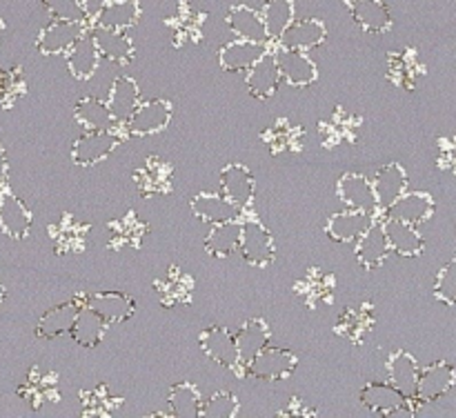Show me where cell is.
Masks as SVG:
<instances>
[{
    "mask_svg": "<svg viewBox=\"0 0 456 418\" xmlns=\"http://www.w3.org/2000/svg\"><path fill=\"white\" fill-rule=\"evenodd\" d=\"M435 296L444 301L445 305H454L456 302V258L450 261L436 276Z\"/></svg>",
    "mask_w": 456,
    "mask_h": 418,
    "instance_id": "cell-39",
    "label": "cell"
},
{
    "mask_svg": "<svg viewBox=\"0 0 456 418\" xmlns=\"http://www.w3.org/2000/svg\"><path fill=\"white\" fill-rule=\"evenodd\" d=\"M118 145V136L110 129H85L83 136L71 147V160L78 167H94L105 160Z\"/></svg>",
    "mask_w": 456,
    "mask_h": 418,
    "instance_id": "cell-3",
    "label": "cell"
},
{
    "mask_svg": "<svg viewBox=\"0 0 456 418\" xmlns=\"http://www.w3.org/2000/svg\"><path fill=\"white\" fill-rule=\"evenodd\" d=\"M419 363L408 351H395L387 360V376L390 382L410 400H417V382H419Z\"/></svg>",
    "mask_w": 456,
    "mask_h": 418,
    "instance_id": "cell-22",
    "label": "cell"
},
{
    "mask_svg": "<svg viewBox=\"0 0 456 418\" xmlns=\"http://www.w3.org/2000/svg\"><path fill=\"white\" fill-rule=\"evenodd\" d=\"M325 38H328V27H325V22L316 20V18H305V20H294L283 31L279 43L285 49H297V52L307 53L310 49L323 44Z\"/></svg>",
    "mask_w": 456,
    "mask_h": 418,
    "instance_id": "cell-12",
    "label": "cell"
},
{
    "mask_svg": "<svg viewBox=\"0 0 456 418\" xmlns=\"http://www.w3.org/2000/svg\"><path fill=\"white\" fill-rule=\"evenodd\" d=\"M265 52L267 47L263 43H252V40L239 38L221 49L218 60H221V67L225 71H248Z\"/></svg>",
    "mask_w": 456,
    "mask_h": 418,
    "instance_id": "cell-29",
    "label": "cell"
},
{
    "mask_svg": "<svg viewBox=\"0 0 456 418\" xmlns=\"http://www.w3.org/2000/svg\"><path fill=\"white\" fill-rule=\"evenodd\" d=\"M281 71L279 62H276V56L272 52H265L252 67L248 69V76H245V84H248V92L252 93L254 98H261V100H267L276 93L281 84Z\"/></svg>",
    "mask_w": 456,
    "mask_h": 418,
    "instance_id": "cell-8",
    "label": "cell"
},
{
    "mask_svg": "<svg viewBox=\"0 0 456 418\" xmlns=\"http://www.w3.org/2000/svg\"><path fill=\"white\" fill-rule=\"evenodd\" d=\"M350 13L356 25L370 34H383L392 25L386 0H350Z\"/></svg>",
    "mask_w": 456,
    "mask_h": 418,
    "instance_id": "cell-26",
    "label": "cell"
},
{
    "mask_svg": "<svg viewBox=\"0 0 456 418\" xmlns=\"http://www.w3.org/2000/svg\"><path fill=\"white\" fill-rule=\"evenodd\" d=\"M337 194L341 198L343 205H347L350 209H361V212L374 213L379 209L377 196H374L372 181H368L361 173H346L341 176L337 185Z\"/></svg>",
    "mask_w": 456,
    "mask_h": 418,
    "instance_id": "cell-10",
    "label": "cell"
},
{
    "mask_svg": "<svg viewBox=\"0 0 456 418\" xmlns=\"http://www.w3.org/2000/svg\"><path fill=\"white\" fill-rule=\"evenodd\" d=\"M361 405L370 412L381 414V416H396V414H412L410 403L392 382H370L361 390Z\"/></svg>",
    "mask_w": 456,
    "mask_h": 418,
    "instance_id": "cell-5",
    "label": "cell"
},
{
    "mask_svg": "<svg viewBox=\"0 0 456 418\" xmlns=\"http://www.w3.org/2000/svg\"><path fill=\"white\" fill-rule=\"evenodd\" d=\"M456 382V369L445 360L430 365V367L419 372L417 382V400L421 403H435V400L444 398Z\"/></svg>",
    "mask_w": 456,
    "mask_h": 418,
    "instance_id": "cell-7",
    "label": "cell"
},
{
    "mask_svg": "<svg viewBox=\"0 0 456 418\" xmlns=\"http://www.w3.org/2000/svg\"><path fill=\"white\" fill-rule=\"evenodd\" d=\"M107 0H80V4H83L85 13H87L89 20H94V18L98 16V12H101L102 7H105Z\"/></svg>",
    "mask_w": 456,
    "mask_h": 418,
    "instance_id": "cell-40",
    "label": "cell"
},
{
    "mask_svg": "<svg viewBox=\"0 0 456 418\" xmlns=\"http://www.w3.org/2000/svg\"><path fill=\"white\" fill-rule=\"evenodd\" d=\"M435 212V200L426 191H405L401 198H396L390 207H386V218L410 222V225H421Z\"/></svg>",
    "mask_w": 456,
    "mask_h": 418,
    "instance_id": "cell-13",
    "label": "cell"
},
{
    "mask_svg": "<svg viewBox=\"0 0 456 418\" xmlns=\"http://www.w3.org/2000/svg\"><path fill=\"white\" fill-rule=\"evenodd\" d=\"M85 305L96 311L107 325L123 323V320L132 318L134 311H136V305H134L132 298L118 292L92 293V296L85 298Z\"/></svg>",
    "mask_w": 456,
    "mask_h": 418,
    "instance_id": "cell-18",
    "label": "cell"
},
{
    "mask_svg": "<svg viewBox=\"0 0 456 418\" xmlns=\"http://www.w3.org/2000/svg\"><path fill=\"white\" fill-rule=\"evenodd\" d=\"M7 176V154H4L3 145H0V181H4Z\"/></svg>",
    "mask_w": 456,
    "mask_h": 418,
    "instance_id": "cell-41",
    "label": "cell"
},
{
    "mask_svg": "<svg viewBox=\"0 0 456 418\" xmlns=\"http://www.w3.org/2000/svg\"><path fill=\"white\" fill-rule=\"evenodd\" d=\"M236 347H239V358L240 363L248 365L258 351H263L270 342V327H267L265 320L252 318L234 334Z\"/></svg>",
    "mask_w": 456,
    "mask_h": 418,
    "instance_id": "cell-30",
    "label": "cell"
},
{
    "mask_svg": "<svg viewBox=\"0 0 456 418\" xmlns=\"http://www.w3.org/2000/svg\"><path fill=\"white\" fill-rule=\"evenodd\" d=\"M240 256L245 258V262L254 267H265L274 261L276 256V245L272 234L267 231V227H263L258 221H248L243 222V229H240Z\"/></svg>",
    "mask_w": 456,
    "mask_h": 418,
    "instance_id": "cell-4",
    "label": "cell"
},
{
    "mask_svg": "<svg viewBox=\"0 0 456 418\" xmlns=\"http://www.w3.org/2000/svg\"><path fill=\"white\" fill-rule=\"evenodd\" d=\"M387 253H390V245H387L383 222H372L356 240V261L368 269H377L386 262Z\"/></svg>",
    "mask_w": 456,
    "mask_h": 418,
    "instance_id": "cell-19",
    "label": "cell"
},
{
    "mask_svg": "<svg viewBox=\"0 0 456 418\" xmlns=\"http://www.w3.org/2000/svg\"><path fill=\"white\" fill-rule=\"evenodd\" d=\"M107 323L96 314L94 309H89L87 305H80L78 314H76L74 325H71L69 334L74 338L76 345L80 347H96L98 342L105 336Z\"/></svg>",
    "mask_w": 456,
    "mask_h": 418,
    "instance_id": "cell-32",
    "label": "cell"
},
{
    "mask_svg": "<svg viewBox=\"0 0 456 418\" xmlns=\"http://www.w3.org/2000/svg\"><path fill=\"white\" fill-rule=\"evenodd\" d=\"M274 56L276 62H279L281 78H283L285 83L294 84V87H305V84H312L319 78V69H316L314 62L307 58L305 52L279 47V52H276Z\"/></svg>",
    "mask_w": 456,
    "mask_h": 418,
    "instance_id": "cell-9",
    "label": "cell"
},
{
    "mask_svg": "<svg viewBox=\"0 0 456 418\" xmlns=\"http://www.w3.org/2000/svg\"><path fill=\"white\" fill-rule=\"evenodd\" d=\"M89 34H92L98 53H101V60L116 62V65H127V62L134 60L136 49H134L132 40H129V36L125 31L94 27Z\"/></svg>",
    "mask_w": 456,
    "mask_h": 418,
    "instance_id": "cell-11",
    "label": "cell"
},
{
    "mask_svg": "<svg viewBox=\"0 0 456 418\" xmlns=\"http://www.w3.org/2000/svg\"><path fill=\"white\" fill-rule=\"evenodd\" d=\"M236 412H239V398L232 391H216L203 400L200 407V416L205 418H232L236 416Z\"/></svg>",
    "mask_w": 456,
    "mask_h": 418,
    "instance_id": "cell-37",
    "label": "cell"
},
{
    "mask_svg": "<svg viewBox=\"0 0 456 418\" xmlns=\"http://www.w3.org/2000/svg\"><path fill=\"white\" fill-rule=\"evenodd\" d=\"M383 229H386L390 252H396L399 256L414 258L423 252V247H426V240L419 234L417 225L396 221V218H386V221H383Z\"/></svg>",
    "mask_w": 456,
    "mask_h": 418,
    "instance_id": "cell-17",
    "label": "cell"
},
{
    "mask_svg": "<svg viewBox=\"0 0 456 418\" xmlns=\"http://www.w3.org/2000/svg\"><path fill=\"white\" fill-rule=\"evenodd\" d=\"M85 22H69V20H52L38 34L36 47L45 56H62L76 44V40L85 34Z\"/></svg>",
    "mask_w": 456,
    "mask_h": 418,
    "instance_id": "cell-6",
    "label": "cell"
},
{
    "mask_svg": "<svg viewBox=\"0 0 456 418\" xmlns=\"http://www.w3.org/2000/svg\"><path fill=\"white\" fill-rule=\"evenodd\" d=\"M105 102L110 107L111 120L125 123L132 116V111L138 107V102H141V89H138L136 80L129 78V76H118L111 83Z\"/></svg>",
    "mask_w": 456,
    "mask_h": 418,
    "instance_id": "cell-23",
    "label": "cell"
},
{
    "mask_svg": "<svg viewBox=\"0 0 456 418\" xmlns=\"http://www.w3.org/2000/svg\"><path fill=\"white\" fill-rule=\"evenodd\" d=\"M74 116L85 129H110V125L114 123L107 102L98 100L96 96L80 98V100L76 102Z\"/></svg>",
    "mask_w": 456,
    "mask_h": 418,
    "instance_id": "cell-36",
    "label": "cell"
},
{
    "mask_svg": "<svg viewBox=\"0 0 456 418\" xmlns=\"http://www.w3.org/2000/svg\"><path fill=\"white\" fill-rule=\"evenodd\" d=\"M78 309H80L78 301H67V302H61V305H56L53 309L45 311L43 318L38 320V327H36L38 338H56L61 336V334L69 332Z\"/></svg>",
    "mask_w": 456,
    "mask_h": 418,
    "instance_id": "cell-33",
    "label": "cell"
},
{
    "mask_svg": "<svg viewBox=\"0 0 456 418\" xmlns=\"http://www.w3.org/2000/svg\"><path fill=\"white\" fill-rule=\"evenodd\" d=\"M240 229H243V222L236 218V221H225L212 225L208 238H205V249H208L209 256L216 258H227L239 249L240 243Z\"/></svg>",
    "mask_w": 456,
    "mask_h": 418,
    "instance_id": "cell-31",
    "label": "cell"
},
{
    "mask_svg": "<svg viewBox=\"0 0 456 418\" xmlns=\"http://www.w3.org/2000/svg\"><path fill=\"white\" fill-rule=\"evenodd\" d=\"M0 229L13 240L27 238L31 229V213L13 194H3L0 198Z\"/></svg>",
    "mask_w": 456,
    "mask_h": 418,
    "instance_id": "cell-27",
    "label": "cell"
},
{
    "mask_svg": "<svg viewBox=\"0 0 456 418\" xmlns=\"http://www.w3.org/2000/svg\"><path fill=\"white\" fill-rule=\"evenodd\" d=\"M227 27L240 40H252V43L263 44L270 40L267 38V29L261 12L248 7V4H236V7L230 9V13H227Z\"/></svg>",
    "mask_w": 456,
    "mask_h": 418,
    "instance_id": "cell-24",
    "label": "cell"
},
{
    "mask_svg": "<svg viewBox=\"0 0 456 418\" xmlns=\"http://www.w3.org/2000/svg\"><path fill=\"white\" fill-rule=\"evenodd\" d=\"M200 347L205 354L216 365L227 369H234L240 363L239 347H236L234 334L227 332L225 327H209L200 334Z\"/></svg>",
    "mask_w": 456,
    "mask_h": 418,
    "instance_id": "cell-14",
    "label": "cell"
},
{
    "mask_svg": "<svg viewBox=\"0 0 456 418\" xmlns=\"http://www.w3.org/2000/svg\"><path fill=\"white\" fill-rule=\"evenodd\" d=\"M67 56V69H69L71 78L76 80H89L96 74L98 65H101V53H98L96 44L89 31H85L74 47L65 53Z\"/></svg>",
    "mask_w": 456,
    "mask_h": 418,
    "instance_id": "cell-21",
    "label": "cell"
},
{
    "mask_svg": "<svg viewBox=\"0 0 456 418\" xmlns=\"http://www.w3.org/2000/svg\"><path fill=\"white\" fill-rule=\"evenodd\" d=\"M372 222V213L361 212V209H346V212H338L330 218L328 236L338 243H354Z\"/></svg>",
    "mask_w": 456,
    "mask_h": 418,
    "instance_id": "cell-25",
    "label": "cell"
},
{
    "mask_svg": "<svg viewBox=\"0 0 456 418\" xmlns=\"http://www.w3.org/2000/svg\"><path fill=\"white\" fill-rule=\"evenodd\" d=\"M191 213L208 225H218L225 221H236L240 216V207H236L223 194H196L191 198Z\"/></svg>",
    "mask_w": 456,
    "mask_h": 418,
    "instance_id": "cell-15",
    "label": "cell"
},
{
    "mask_svg": "<svg viewBox=\"0 0 456 418\" xmlns=\"http://www.w3.org/2000/svg\"><path fill=\"white\" fill-rule=\"evenodd\" d=\"M43 7L47 9V13L53 20L85 22V25L89 20L80 0H43Z\"/></svg>",
    "mask_w": 456,
    "mask_h": 418,
    "instance_id": "cell-38",
    "label": "cell"
},
{
    "mask_svg": "<svg viewBox=\"0 0 456 418\" xmlns=\"http://www.w3.org/2000/svg\"><path fill=\"white\" fill-rule=\"evenodd\" d=\"M141 18V4L138 0H107L105 7L94 18V27H105V29L127 31Z\"/></svg>",
    "mask_w": 456,
    "mask_h": 418,
    "instance_id": "cell-28",
    "label": "cell"
},
{
    "mask_svg": "<svg viewBox=\"0 0 456 418\" xmlns=\"http://www.w3.org/2000/svg\"><path fill=\"white\" fill-rule=\"evenodd\" d=\"M294 12H297L294 0H265V4L261 9V16L263 22H265L267 38L279 43L283 31L294 22Z\"/></svg>",
    "mask_w": 456,
    "mask_h": 418,
    "instance_id": "cell-34",
    "label": "cell"
},
{
    "mask_svg": "<svg viewBox=\"0 0 456 418\" xmlns=\"http://www.w3.org/2000/svg\"><path fill=\"white\" fill-rule=\"evenodd\" d=\"M3 301H4V287L0 285V305H3Z\"/></svg>",
    "mask_w": 456,
    "mask_h": 418,
    "instance_id": "cell-42",
    "label": "cell"
},
{
    "mask_svg": "<svg viewBox=\"0 0 456 418\" xmlns=\"http://www.w3.org/2000/svg\"><path fill=\"white\" fill-rule=\"evenodd\" d=\"M372 187L379 207L386 209L408 191V173H405V169L399 163L383 165L377 172V176H374Z\"/></svg>",
    "mask_w": 456,
    "mask_h": 418,
    "instance_id": "cell-20",
    "label": "cell"
},
{
    "mask_svg": "<svg viewBox=\"0 0 456 418\" xmlns=\"http://www.w3.org/2000/svg\"><path fill=\"white\" fill-rule=\"evenodd\" d=\"M167 405L174 416L196 418L200 416L203 398H200V391L191 382H181V385L172 387V391L167 396Z\"/></svg>",
    "mask_w": 456,
    "mask_h": 418,
    "instance_id": "cell-35",
    "label": "cell"
},
{
    "mask_svg": "<svg viewBox=\"0 0 456 418\" xmlns=\"http://www.w3.org/2000/svg\"><path fill=\"white\" fill-rule=\"evenodd\" d=\"M174 109L167 100L163 98H154V100L138 102L136 109L132 111L125 127L132 136H154V133L165 132L172 123Z\"/></svg>",
    "mask_w": 456,
    "mask_h": 418,
    "instance_id": "cell-1",
    "label": "cell"
},
{
    "mask_svg": "<svg viewBox=\"0 0 456 418\" xmlns=\"http://www.w3.org/2000/svg\"><path fill=\"white\" fill-rule=\"evenodd\" d=\"M298 358L294 351L281 347H265L248 363V374L256 381H283L292 376Z\"/></svg>",
    "mask_w": 456,
    "mask_h": 418,
    "instance_id": "cell-2",
    "label": "cell"
},
{
    "mask_svg": "<svg viewBox=\"0 0 456 418\" xmlns=\"http://www.w3.org/2000/svg\"><path fill=\"white\" fill-rule=\"evenodd\" d=\"M221 189L223 196L232 200L236 207H248L254 200V191H256V185H254V176L249 173V169L245 165H227L221 172Z\"/></svg>",
    "mask_w": 456,
    "mask_h": 418,
    "instance_id": "cell-16",
    "label": "cell"
},
{
    "mask_svg": "<svg viewBox=\"0 0 456 418\" xmlns=\"http://www.w3.org/2000/svg\"><path fill=\"white\" fill-rule=\"evenodd\" d=\"M0 198H3V194H0Z\"/></svg>",
    "mask_w": 456,
    "mask_h": 418,
    "instance_id": "cell-43",
    "label": "cell"
}]
</instances>
